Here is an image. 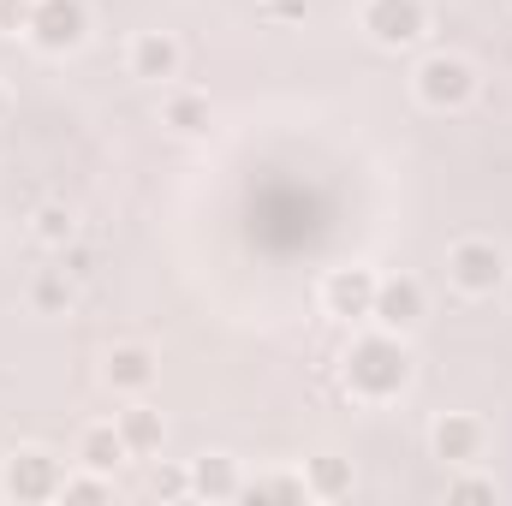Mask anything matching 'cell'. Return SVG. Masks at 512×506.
Wrapping results in <instances>:
<instances>
[{
  "label": "cell",
  "mask_w": 512,
  "mask_h": 506,
  "mask_svg": "<svg viewBox=\"0 0 512 506\" xmlns=\"http://www.w3.org/2000/svg\"><path fill=\"white\" fill-rule=\"evenodd\" d=\"M405 381H411V358L393 334H370L346 352V387L364 399H393Z\"/></svg>",
  "instance_id": "cell-1"
},
{
  "label": "cell",
  "mask_w": 512,
  "mask_h": 506,
  "mask_svg": "<svg viewBox=\"0 0 512 506\" xmlns=\"http://www.w3.org/2000/svg\"><path fill=\"white\" fill-rule=\"evenodd\" d=\"M24 30H30V42H36V48L66 54V48H78V42H84V30H90V6H84V0H36Z\"/></svg>",
  "instance_id": "cell-2"
},
{
  "label": "cell",
  "mask_w": 512,
  "mask_h": 506,
  "mask_svg": "<svg viewBox=\"0 0 512 506\" xmlns=\"http://www.w3.org/2000/svg\"><path fill=\"white\" fill-rule=\"evenodd\" d=\"M471 90H477V72L459 54H429L417 66V96L429 108H459V102H471Z\"/></svg>",
  "instance_id": "cell-3"
},
{
  "label": "cell",
  "mask_w": 512,
  "mask_h": 506,
  "mask_svg": "<svg viewBox=\"0 0 512 506\" xmlns=\"http://www.w3.org/2000/svg\"><path fill=\"white\" fill-rule=\"evenodd\" d=\"M447 274H453V286L459 292H495L501 286V274H507V256L495 251L489 239H465V245H453V256H447Z\"/></svg>",
  "instance_id": "cell-4"
},
{
  "label": "cell",
  "mask_w": 512,
  "mask_h": 506,
  "mask_svg": "<svg viewBox=\"0 0 512 506\" xmlns=\"http://www.w3.org/2000/svg\"><path fill=\"white\" fill-rule=\"evenodd\" d=\"M60 483H66V477L54 471L48 453H12V459H6V477H0V489H6L12 501H54Z\"/></svg>",
  "instance_id": "cell-5"
},
{
  "label": "cell",
  "mask_w": 512,
  "mask_h": 506,
  "mask_svg": "<svg viewBox=\"0 0 512 506\" xmlns=\"http://www.w3.org/2000/svg\"><path fill=\"white\" fill-rule=\"evenodd\" d=\"M370 316L382 322L387 334H405V328H417V322H423V286H417L411 274L376 280V304H370Z\"/></svg>",
  "instance_id": "cell-6"
},
{
  "label": "cell",
  "mask_w": 512,
  "mask_h": 506,
  "mask_svg": "<svg viewBox=\"0 0 512 506\" xmlns=\"http://www.w3.org/2000/svg\"><path fill=\"white\" fill-rule=\"evenodd\" d=\"M364 30L382 48H405L423 36V0H370L364 6Z\"/></svg>",
  "instance_id": "cell-7"
},
{
  "label": "cell",
  "mask_w": 512,
  "mask_h": 506,
  "mask_svg": "<svg viewBox=\"0 0 512 506\" xmlns=\"http://www.w3.org/2000/svg\"><path fill=\"white\" fill-rule=\"evenodd\" d=\"M322 298H328V310L334 316H370V304H376V274L370 268H334L328 274V286H322Z\"/></svg>",
  "instance_id": "cell-8"
},
{
  "label": "cell",
  "mask_w": 512,
  "mask_h": 506,
  "mask_svg": "<svg viewBox=\"0 0 512 506\" xmlns=\"http://www.w3.org/2000/svg\"><path fill=\"white\" fill-rule=\"evenodd\" d=\"M429 441H435V459L465 465V459H477V453H483V423H477V417H441Z\"/></svg>",
  "instance_id": "cell-9"
},
{
  "label": "cell",
  "mask_w": 512,
  "mask_h": 506,
  "mask_svg": "<svg viewBox=\"0 0 512 506\" xmlns=\"http://www.w3.org/2000/svg\"><path fill=\"white\" fill-rule=\"evenodd\" d=\"M131 72H137V78H155V84L173 78V72H179V42L161 36V30L137 36V42H131Z\"/></svg>",
  "instance_id": "cell-10"
},
{
  "label": "cell",
  "mask_w": 512,
  "mask_h": 506,
  "mask_svg": "<svg viewBox=\"0 0 512 506\" xmlns=\"http://www.w3.org/2000/svg\"><path fill=\"white\" fill-rule=\"evenodd\" d=\"M131 447H126V435L114 429V423H96V429H84V441H78V459L90 465V471H120V459H126Z\"/></svg>",
  "instance_id": "cell-11"
},
{
  "label": "cell",
  "mask_w": 512,
  "mask_h": 506,
  "mask_svg": "<svg viewBox=\"0 0 512 506\" xmlns=\"http://www.w3.org/2000/svg\"><path fill=\"white\" fill-rule=\"evenodd\" d=\"M239 489H245V483H239L233 459H221V453L197 459V471H191V495H203V501H233Z\"/></svg>",
  "instance_id": "cell-12"
},
{
  "label": "cell",
  "mask_w": 512,
  "mask_h": 506,
  "mask_svg": "<svg viewBox=\"0 0 512 506\" xmlns=\"http://www.w3.org/2000/svg\"><path fill=\"white\" fill-rule=\"evenodd\" d=\"M108 381L126 387V393H137V387L155 381V358H149L143 346H114V352H108Z\"/></svg>",
  "instance_id": "cell-13"
},
{
  "label": "cell",
  "mask_w": 512,
  "mask_h": 506,
  "mask_svg": "<svg viewBox=\"0 0 512 506\" xmlns=\"http://www.w3.org/2000/svg\"><path fill=\"white\" fill-rule=\"evenodd\" d=\"M304 489H310V495H322V501H334V495H346V489H352V465H346V459H316V465H310V477H304Z\"/></svg>",
  "instance_id": "cell-14"
},
{
  "label": "cell",
  "mask_w": 512,
  "mask_h": 506,
  "mask_svg": "<svg viewBox=\"0 0 512 506\" xmlns=\"http://www.w3.org/2000/svg\"><path fill=\"white\" fill-rule=\"evenodd\" d=\"M120 435H126L131 453H155L161 447V417L155 411H126L120 417Z\"/></svg>",
  "instance_id": "cell-15"
},
{
  "label": "cell",
  "mask_w": 512,
  "mask_h": 506,
  "mask_svg": "<svg viewBox=\"0 0 512 506\" xmlns=\"http://www.w3.org/2000/svg\"><path fill=\"white\" fill-rule=\"evenodd\" d=\"M167 126L185 131V137L209 131V102H203V96H173V102H167Z\"/></svg>",
  "instance_id": "cell-16"
},
{
  "label": "cell",
  "mask_w": 512,
  "mask_h": 506,
  "mask_svg": "<svg viewBox=\"0 0 512 506\" xmlns=\"http://www.w3.org/2000/svg\"><path fill=\"white\" fill-rule=\"evenodd\" d=\"M72 233H78V221H72V209H60V203H48V209L36 215V239H42V245H72Z\"/></svg>",
  "instance_id": "cell-17"
},
{
  "label": "cell",
  "mask_w": 512,
  "mask_h": 506,
  "mask_svg": "<svg viewBox=\"0 0 512 506\" xmlns=\"http://www.w3.org/2000/svg\"><path fill=\"white\" fill-rule=\"evenodd\" d=\"M245 495H251V501H304L310 489H304L298 477H262V483H251Z\"/></svg>",
  "instance_id": "cell-18"
},
{
  "label": "cell",
  "mask_w": 512,
  "mask_h": 506,
  "mask_svg": "<svg viewBox=\"0 0 512 506\" xmlns=\"http://www.w3.org/2000/svg\"><path fill=\"white\" fill-rule=\"evenodd\" d=\"M36 304H42V310H60V304H72V286H66L60 274H42V280H36Z\"/></svg>",
  "instance_id": "cell-19"
},
{
  "label": "cell",
  "mask_w": 512,
  "mask_h": 506,
  "mask_svg": "<svg viewBox=\"0 0 512 506\" xmlns=\"http://www.w3.org/2000/svg\"><path fill=\"white\" fill-rule=\"evenodd\" d=\"M60 495H66V501H108V483H102V471H96V477H78V483H60Z\"/></svg>",
  "instance_id": "cell-20"
},
{
  "label": "cell",
  "mask_w": 512,
  "mask_h": 506,
  "mask_svg": "<svg viewBox=\"0 0 512 506\" xmlns=\"http://www.w3.org/2000/svg\"><path fill=\"white\" fill-rule=\"evenodd\" d=\"M447 501H495V483H483V477H459V483H447Z\"/></svg>",
  "instance_id": "cell-21"
},
{
  "label": "cell",
  "mask_w": 512,
  "mask_h": 506,
  "mask_svg": "<svg viewBox=\"0 0 512 506\" xmlns=\"http://www.w3.org/2000/svg\"><path fill=\"white\" fill-rule=\"evenodd\" d=\"M155 495H167V501H179V495H191V477H179V471H155V483H149Z\"/></svg>",
  "instance_id": "cell-22"
},
{
  "label": "cell",
  "mask_w": 512,
  "mask_h": 506,
  "mask_svg": "<svg viewBox=\"0 0 512 506\" xmlns=\"http://www.w3.org/2000/svg\"><path fill=\"white\" fill-rule=\"evenodd\" d=\"M30 6L36 0H0V24H30Z\"/></svg>",
  "instance_id": "cell-23"
},
{
  "label": "cell",
  "mask_w": 512,
  "mask_h": 506,
  "mask_svg": "<svg viewBox=\"0 0 512 506\" xmlns=\"http://www.w3.org/2000/svg\"><path fill=\"white\" fill-rule=\"evenodd\" d=\"M268 6H274L280 18H292V12H304V0H268Z\"/></svg>",
  "instance_id": "cell-24"
},
{
  "label": "cell",
  "mask_w": 512,
  "mask_h": 506,
  "mask_svg": "<svg viewBox=\"0 0 512 506\" xmlns=\"http://www.w3.org/2000/svg\"><path fill=\"white\" fill-rule=\"evenodd\" d=\"M0 114H6V96H0Z\"/></svg>",
  "instance_id": "cell-25"
}]
</instances>
